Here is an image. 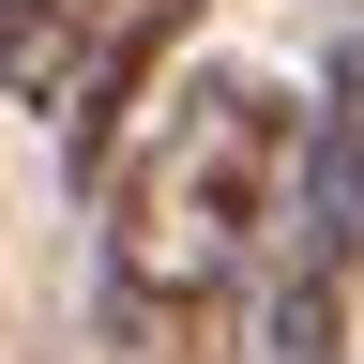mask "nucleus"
<instances>
[{
    "instance_id": "nucleus-1",
    "label": "nucleus",
    "mask_w": 364,
    "mask_h": 364,
    "mask_svg": "<svg viewBox=\"0 0 364 364\" xmlns=\"http://www.w3.org/2000/svg\"><path fill=\"white\" fill-rule=\"evenodd\" d=\"M289 152H304V107L228 61L136 122V152L107 182V273H91L107 364H243L258 258L289 228Z\"/></svg>"
},
{
    "instance_id": "nucleus-2",
    "label": "nucleus",
    "mask_w": 364,
    "mask_h": 364,
    "mask_svg": "<svg viewBox=\"0 0 364 364\" xmlns=\"http://www.w3.org/2000/svg\"><path fill=\"white\" fill-rule=\"evenodd\" d=\"M289 243H318V258L364 243V31L334 46V91L304 107V152H289Z\"/></svg>"
},
{
    "instance_id": "nucleus-3",
    "label": "nucleus",
    "mask_w": 364,
    "mask_h": 364,
    "mask_svg": "<svg viewBox=\"0 0 364 364\" xmlns=\"http://www.w3.org/2000/svg\"><path fill=\"white\" fill-rule=\"evenodd\" d=\"M136 0H0V91L16 107H91V76L122 61Z\"/></svg>"
}]
</instances>
